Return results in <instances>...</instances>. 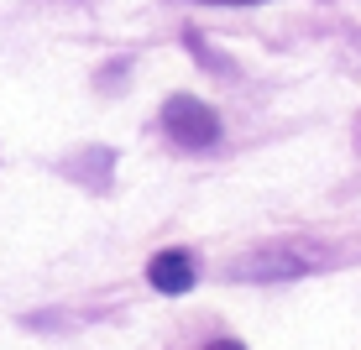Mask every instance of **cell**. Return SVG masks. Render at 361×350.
Returning <instances> with one entry per match:
<instances>
[{
	"label": "cell",
	"instance_id": "7a4b0ae2",
	"mask_svg": "<svg viewBox=\"0 0 361 350\" xmlns=\"http://www.w3.org/2000/svg\"><path fill=\"white\" fill-rule=\"evenodd\" d=\"M163 131L183 146V152H204V146L220 142V115L194 94H173L163 105Z\"/></svg>",
	"mask_w": 361,
	"mask_h": 350
},
{
	"label": "cell",
	"instance_id": "277c9868",
	"mask_svg": "<svg viewBox=\"0 0 361 350\" xmlns=\"http://www.w3.org/2000/svg\"><path fill=\"white\" fill-rule=\"evenodd\" d=\"M199 6H262V0H199Z\"/></svg>",
	"mask_w": 361,
	"mask_h": 350
},
{
	"label": "cell",
	"instance_id": "6da1fadb",
	"mask_svg": "<svg viewBox=\"0 0 361 350\" xmlns=\"http://www.w3.org/2000/svg\"><path fill=\"white\" fill-rule=\"evenodd\" d=\"M325 261H330V251L314 246V241H267V246H257V251L235 256L231 277L235 282H293V277H304V272L325 267Z\"/></svg>",
	"mask_w": 361,
	"mask_h": 350
},
{
	"label": "cell",
	"instance_id": "5b68a950",
	"mask_svg": "<svg viewBox=\"0 0 361 350\" xmlns=\"http://www.w3.org/2000/svg\"><path fill=\"white\" fill-rule=\"evenodd\" d=\"M204 350H246V345H235V340H215V345H204Z\"/></svg>",
	"mask_w": 361,
	"mask_h": 350
},
{
	"label": "cell",
	"instance_id": "3957f363",
	"mask_svg": "<svg viewBox=\"0 0 361 350\" xmlns=\"http://www.w3.org/2000/svg\"><path fill=\"white\" fill-rule=\"evenodd\" d=\"M147 282H152L157 293H189L194 287V261L183 251H163V256H152V267H147Z\"/></svg>",
	"mask_w": 361,
	"mask_h": 350
}]
</instances>
